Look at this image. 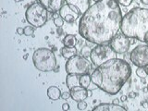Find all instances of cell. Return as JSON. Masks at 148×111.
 <instances>
[{
	"label": "cell",
	"instance_id": "6da1fadb",
	"mask_svg": "<svg viewBox=\"0 0 148 111\" xmlns=\"http://www.w3.org/2000/svg\"><path fill=\"white\" fill-rule=\"evenodd\" d=\"M122 18L118 0H100L82 14L79 34L92 44H109L120 30Z\"/></svg>",
	"mask_w": 148,
	"mask_h": 111
},
{
	"label": "cell",
	"instance_id": "7a4b0ae2",
	"mask_svg": "<svg viewBox=\"0 0 148 111\" xmlns=\"http://www.w3.org/2000/svg\"><path fill=\"white\" fill-rule=\"evenodd\" d=\"M132 75V67L123 59L112 58L96 67L92 73V82L111 95H117Z\"/></svg>",
	"mask_w": 148,
	"mask_h": 111
},
{
	"label": "cell",
	"instance_id": "3957f363",
	"mask_svg": "<svg viewBox=\"0 0 148 111\" xmlns=\"http://www.w3.org/2000/svg\"><path fill=\"white\" fill-rule=\"evenodd\" d=\"M120 31L129 38L148 45V8H132L122 18Z\"/></svg>",
	"mask_w": 148,
	"mask_h": 111
},
{
	"label": "cell",
	"instance_id": "277c9868",
	"mask_svg": "<svg viewBox=\"0 0 148 111\" xmlns=\"http://www.w3.org/2000/svg\"><path fill=\"white\" fill-rule=\"evenodd\" d=\"M34 67L42 72L52 71L57 68V58L52 50L41 47L34 51L32 55Z\"/></svg>",
	"mask_w": 148,
	"mask_h": 111
},
{
	"label": "cell",
	"instance_id": "5b68a950",
	"mask_svg": "<svg viewBox=\"0 0 148 111\" xmlns=\"http://www.w3.org/2000/svg\"><path fill=\"white\" fill-rule=\"evenodd\" d=\"M25 17L30 25L36 28H41L47 21L48 10L39 2L34 3L27 8Z\"/></svg>",
	"mask_w": 148,
	"mask_h": 111
},
{
	"label": "cell",
	"instance_id": "8992f818",
	"mask_svg": "<svg viewBox=\"0 0 148 111\" xmlns=\"http://www.w3.org/2000/svg\"><path fill=\"white\" fill-rule=\"evenodd\" d=\"M117 58V53L112 49L110 45H96L91 52V61L95 67L104 64L108 60Z\"/></svg>",
	"mask_w": 148,
	"mask_h": 111
},
{
	"label": "cell",
	"instance_id": "52a82bcc",
	"mask_svg": "<svg viewBox=\"0 0 148 111\" xmlns=\"http://www.w3.org/2000/svg\"><path fill=\"white\" fill-rule=\"evenodd\" d=\"M91 67V63L86 58L75 55L74 57L68 59L66 65H65V69H66L67 73L82 75V74L89 72Z\"/></svg>",
	"mask_w": 148,
	"mask_h": 111
},
{
	"label": "cell",
	"instance_id": "ba28073f",
	"mask_svg": "<svg viewBox=\"0 0 148 111\" xmlns=\"http://www.w3.org/2000/svg\"><path fill=\"white\" fill-rule=\"evenodd\" d=\"M131 61L137 68H145L148 65V45H138L130 55Z\"/></svg>",
	"mask_w": 148,
	"mask_h": 111
},
{
	"label": "cell",
	"instance_id": "9c48e42d",
	"mask_svg": "<svg viewBox=\"0 0 148 111\" xmlns=\"http://www.w3.org/2000/svg\"><path fill=\"white\" fill-rule=\"evenodd\" d=\"M110 46L117 54H125L130 49L131 38L124 34H118L109 43Z\"/></svg>",
	"mask_w": 148,
	"mask_h": 111
},
{
	"label": "cell",
	"instance_id": "30bf717a",
	"mask_svg": "<svg viewBox=\"0 0 148 111\" xmlns=\"http://www.w3.org/2000/svg\"><path fill=\"white\" fill-rule=\"evenodd\" d=\"M58 13H59V16L61 17L65 21L69 22V23L75 21L82 14L80 9L71 4L63 5L61 8L59 9Z\"/></svg>",
	"mask_w": 148,
	"mask_h": 111
},
{
	"label": "cell",
	"instance_id": "8fae6325",
	"mask_svg": "<svg viewBox=\"0 0 148 111\" xmlns=\"http://www.w3.org/2000/svg\"><path fill=\"white\" fill-rule=\"evenodd\" d=\"M69 92H71V98L76 102L85 100L88 97V95H87L88 89H86V88L82 87L81 85L74 86L73 88H71V89L69 90Z\"/></svg>",
	"mask_w": 148,
	"mask_h": 111
},
{
	"label": "cell",
	"instance_id": "7c38bea8",
	"mask_svg": "<svg viewBox=\"0 0 148 111\" xmlns=\"http://www.w3.org/2000/svg\"><path fill=\"white\" fill-rule=\"evenodd\" d=\"M128 110L127 106H122L116 104H100L95 106L92 111H125Z\"/></svg>",
	"mask_w": 148,
	"mask_h": 111
},
{
	"label": "cell",
	"instance_id": "4fadbf2b",
	"mask_svg": "<svg viewBox=\"0 0 148 111\" xmlns=\"http://www.w3.org/2000/svg\"><path fill=\"white\" fill-rule=\"evenodd\" d=\"M67 4H71L77 7L83 14L90 8V0H65Z\"/></svg>",
	"mask_w": 148,
	"mask_h": 111
},
{
	"label": "cell",
	"instance_id": "5bb4252c",
	"mask_svg": "<svg viewBox=\"0 0 148 111\" xmlns=\"http://www.w3.org/2000/svg\"><path fill=\"white\" fill-rule=\"evenodd\" d=\"M80 76L81 75H78V74L68 73L67 78H66V83H67V86L69 88V90H71V88H73L74 86L81 85L80 84Z\"/></svg>",
	"mask_w": 148,
	"mask_h": 111
},
{
	"label": "cell",
	"instance_id": "9a60e30c",
	"mask_svg": "<svg viewBox=\"0 0 148 111\" xmlns=\"http://www.w3.org/2000/svg\"><path fill=\"white\" fill-rule=\"evenodd\" d=\"M47 96L51 100H58L61 97V91L57 86H50L47 89Z\"/></svg>",
	"mask_w": 148,
	"mask_h": 111
},
{
	"label": "cell",
	"instance_id": "2e32d148",
	"mask_svg": "<svg viewBox=\"0 0 148 111\" xmlns=\"http://www.w3.org/2000/svg\"><path fill=\"white\" fill-rule=\"evenodd\" d=\"M61 54L65 58H71L77 55V49L75 46H64L61 49Z\"/></svg>",
	"mask_w": 148,
	"mask_h": 111
},
{
	"label": "cell",
	"instance_id": "e0dca14e",
	"mask_svg": "<svg viewBox=\"0 0 148 111\" xmlns=\"http://www.w3.org/2000/svg\"><path fill=\"white\" fill-rule=\"evenodd\" d=\"M63 45L64 46H76L78 41L75 35L73 34H67L63 39Z\"/></svg>",
	"mask_w": 148,
	"mask_h": 111
},
{
	"label": "cell",
	"instance_id": "ac0fdd59",
	"mask_svg": "<svg viewBox=\"0 0 148 111\" xmlns=\"http://www.w3.org/2000/svg\"><path fill=\"white\" fill-rule=\"evenodd\" d=\"M63 6V0H51L49 5L48 11L51 12H58Z\"/></svg>",
	"mask_w": 148,
	"mask_h": 111
},
{
	"label": "cell",
	"instance_id": "d6986e66",
	"mask_svg": "<svg viewBox=\"0 0 148 111\" xmlns=\"http://www.w3.org/2000/svg\"><path fill=\"white\" fill-rule=\"evenodd\" d=\"M92 82V79H91V76L89 75L88 73L86 74H82V75L80 76V84L82 86L86 88V89H88Z\"/></svg>",
	"mask_w": 148,
	"mask_h": 111
},
{
	"label": "cell",
	"instance_id": "ffe728a7",
	"mask_svg": "<svg viewBox=\"0 0 148 111\" xmlns=\"http://www.w3.org/2000/svg\"><path fill=\"white\" fill-rule=\"evenodd\" d=\"M91 52H92V50L90 49V47H88L87 45L83 46V47L82 48V51H81L82 56L84 58H89L91 56Z\"/></svg>",
	"mask_w": 148,
	"mask_h": 111
},
{
	"label": "cell",
	"instance_id": "44dd1931",
	"mask_svg": "<svg viewBox=\"0 0 148 111\" xmlns=\"http://www.w3.org/2000/svg\"><path fill=\"white\" fill-rule=\"evenodd\" d=\"M136 75L139 77V78H145L147 76V73L145 71V68H137L136 69Z\"/></svg>",
	"mask_w": 148,
	"mask_h": 111
},
{
	"label": "cell",
	"instance_id": "7402d4cb",
	"mask_svg": "<svg viewBox=\"0 0 148 111\" xmlns=\"http://www.w3.org/2000/svg\"><path fill=\"white\" fill-rule=\"evenodd\" d=\"M34 28L32 27V25L26 26L24 28V35H26V36H32V35H34Z\"/></svg>",
	"mask_w": 148,
	"mask_h": 111
},
{
	"label": "cell",
	"instance_id": "603a6c76",
	"mask_svg": "<svg viewBox=\"0 0 148 111\" xmlns=\"http://www.w3.org/2000/svg\"><path fill=\"white\" fill-rule=\"evenodd\" d=\"M64 20L61 18V17H58L57 18H54V24L57 26V27H62L63 24H64Z\"/></svg>",
	"mask_w": 148,
	"mask_h": 111
},
{
	"label": "cell",
	"instance_id": "cb8c5ba5",
	"mask_svg": "<svg viewBox=\"0 0 148 111\" xmlns=\"http://www.w3.org/2000/svg\"><path fill=\"white\" fill-rule=\"evenodd\" d=\"M77 108H78L79 110H85L86 108H87V103L84 100L78 102V106H77Z\"/></svg>",
	"mask_w": 148,
	"mask_h": 111
},
{
	"label": "cell",
	"instance_id": "d4e9b609",
	"mask_svg": "<svg viewBox=\"0 0 148 111\" xmlns=\"http://www.w3.org/2000/svg\"><path fill=\"white\" fill-rule=\"evenodd\" d=\"M133 0H118V2L119 3L120 6L123 7H129L131 6V4L132 3Z\"/></svg>",
	"mask_w": 148,
	"mask_h": 111
},
{
	"label": "cell",
	"instance_id": "484cf974",
	"mask_svg": "<svg viewBox=\"0 0 148 111\" xmlns=\"http://www.w3.org/2000/svg\"><path fill=\"white\" fill-rule=\"evenodd\" d=\"M50 1L51 0H38V2L41 4V5H43V6L47 9H49V5H50Z\"/></svg>",
	"mask_w": 148,
	"mask_h": 111
},
{
	"label": "cell",
	"instance_id": "4316f807",
	"mask_svg": "<svg viewBox=\"0 0 148 111\" xmlns=\"http://www.w3.org/2000/svg\"><path fill=\"white\" fill-rule=\"evenodd\" d=\"M71 96V92H64L61 94V98L64 100H68Z\"/></svg>",
	"mask_w": 148,
	"mask_h": 111
},
{
	"label": "cell",
	"instance_id": "83f0119b",
	"mask_svg": "<svg viewBox=\"0 0 148 111\" xmlns=\"http://www.w3.org/2000/svg\"><path fill=\"white\" fill-rule=\"evenodd\" d=\"M17 34H18V35H22V34H24V29H22V28H21V27H18V28H17Z\"/></svg>",
	"mask_w": 148,
	"mask_h": 111
},
{
	"label": "cell",
	"instance_id": "f1b7e54d",
	"mask_svg": "<svg viewBox=\"0 0 148 111\" xmlns=\"http://www.w3.org/2000/svg\"><path fill=\"white\" fill-rule=\"evenodd\" d=\"M69 105L68 103H65V104L62 105V110L67 111V110H69Z\"/></svg>",
	"mask_w": 148,
	"mask_h": 111
},
{
	"label": "cell",
	"instance_id": "f546056e",
	"mask_svg": "<svg viewBox=\"0 0 148 111\" xmlns=\"http://www.w3.org/2000/svg\"><path fill=\"white\" fill-rule=\"evenodd\" d=\"M136 96H137V94H136V92H130V94H129L130 98H135Z\"/></svg>",
	"mask_w": 148,
	"mask_h": 111
},
{
	"label": "cell",
	"instance_id": "4dcf8cb0",
	"mask_svg": "<svg viewBox=\"0 0 148 111\" xmlns=\"http://www.w3.org/2000/svg\"><path fill=\"white\" fill-rule=\"evenodd\" d=\"M141 105L143 106V108H148V102L147 101H143V102H141Z\"/></svg>",
	"mask_w": 148,
	"mask_h": 111
},
{
	"label": "cell",
	"instance_id": "1f68e13d",
	"mask_svg": "<svg viewBox=\"0 0 148 111\" xmlns=\"http://www.w3.org/2000/svg\"><path fill=\"white\" fill-rule=\"evenodd\" d=\"M127 99H128L127 95H121V97H120V101H121V102H126Z\"/></svg>",
	"mask_w": 148,
	"mask_h": 111
},
{
	"label": "cell",
	"instance_id": "d6a6232c",
	"mask_svg": "<svg viewBox=\"0 0 148 111\" xmlns=\"http://www.w3.org/2000/svg\"><path fill=\"white\" fill-rule=\"evenodd\" d=\"M52 16H53V18H58V17H59V13H58V12H53Z\"/></svg>",
	"mask_w": 148,
	"mask_h": 111
},
{
	"label": "cell",
	"instance_id": "836d02e7",
	"mask_svg": "<svg viewBox=\"0 0 148 111\" xmlns=\"http://www.w3.org/2000/svg\"><path fill=\"white\" fill-rule=\"evenodd\" d=\"M62 32H63V31H62V27H58V34L60 35V34H62Z\"/></svg>",
	"mask_w": 148,
	"mask_h": 111
},
{
	"label": "cell",
	"instance_id": "e575fe53",
	"mask_svg": "<svg viewBox=\"0 0 148 111\" xmlns=\"http://www.w3.org/2000/svg\"><path fill=\"white\" fill-rule=\"evenodd\" d=\"M141 3L143 5H145V6H148V0H140Z\"/></svg>",
	"mask_w": 148,
	"mask_h": 111
},
{
	"label": "cell",
	"instance_id": "d590c367",
	"mask_svg": "<svg viewBox=\"0 0 148 111\" xmlns=\"http://www.w3.org/2000/svg\"><path fill=\"white\" fill-rule=\"evenodd\" d=\"M119 101H120V99H119H119H114V100H113V104L119 105Z\"/></svg>",
	"mask_w": 148,
	"mask_h": 111
},
{
	"label": "cell",
	"instance_id": "8d00e7d4",
	"mask_svg": "<svg viewBox=\"0 0 148 111\" xmlns=\"http://www.w3.org/2000/svg\"><path fill=\"white\" fill-rule=\"evenodd\" d=\"M87 95H88V97H91V96L92 95V92L91 90H88V92H87Z\"/></svg>",
	"mask_w": 148,
	"mask_h": 111
},
{
	"label": "cell",
	"instance_id": "74e56055",
	"mask_svg": "<svg viewBox=\"0 0 148 111\" xmlns=\"http://www.w3.org/2000/svg\"><path fill=\"white\" fill-rule=\"evenodd\" d=\"M145 71H146V73H147V76H148V65L146 67H145Z\"/></svg>",
	"mask_w": 148,
	"mask_h": 111
},
{
	"label": "cell",
	"instance_id": "f35d334b",
	"mask_svg": "<svg viewBox=\"0 0 148 111\" xmlns=\"http://www.w3.org/2000/svg\"><path fill=\"white\" fill-rule=\"evenodd\" d=\"M23 58H24V59H27V58H28V54L24 55V57H23Z\"/></svg>",
	"mask_w": 148,
	"mask_h": 111
},
{
	"label": "cell",
	"instance_id": "ab89813d",
	"mask_svg": "<svg viewBox=\"0 0 148 111\" xmlns=\"http://www.w3.org/2000/svg\"><path fill=\"white\" fill-rule=\"evenodd\" d=\"M14 1H15V2H21V0H14Z\"/></svg>",
	"mask_w": 148,
	"mask_h": 111
},
{
	"label": "cell",
	"instance_id": "60d3db41",
	"mask_svg": "<svg viewBox=\"0 0 148 111\" xmlns=\"http://www.w3.org/2000/svg\"><path fill=\"white\" fill-rule=\"evenodd\" d=\"M92 1H94V2L95 3V2H98V1H100V0H92Z\"/></svg>",
	"mask_w": 148,
	"mask_h": 111
},
{
	"label": "cell",
	"instance_id": "b9f144b4",
	"mask_svg": "<svg viewBox=\"0 0 148 111\" xmlns=\"http://www.w3.org/2000/svg\"><path fill=\"white\" fill-rule=\"evenodd\" d=\"M147 91H148V85H147Z\"/></svg>",
	"mask_w": 148,
	"mask_h": 111
}]
</instances>
